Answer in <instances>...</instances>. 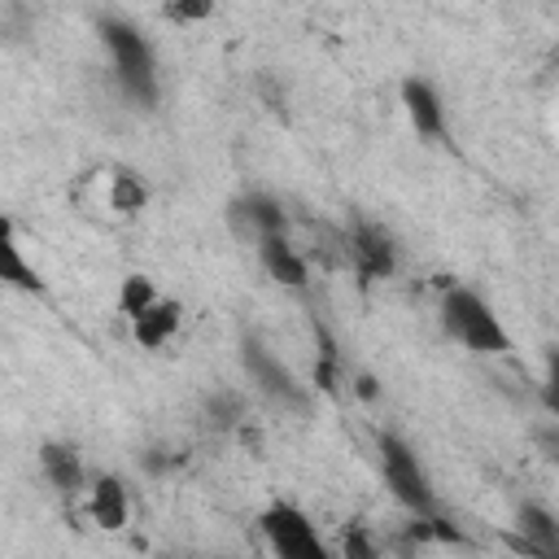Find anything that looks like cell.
I'll return each instance as SVG.
<instances>
[{
	"label": "cell",
	"instance_id": "6da1fadb",
	"mask_svg": "<svg viewBox=\"0 0 559 559\" xmlns=\"http://www.w3.org/2000/svg\"><path fill=\"white\" fill-rule=\"evenodd\" d=\"M100 44L114 57V74H118L122 96L135 109H153L162 83H157V52H153L148 35H140L127 17H100Z\"/></svg>",
	"mask_w": 559,
	"mask_h": 559
},
{
	"label": "cell",
	"instance_id": "7a4b0ae2",
	"mask_svg": "<svg viewBox=\"0 0 559 559\" xmlns=\"http://www.w3.org/2000/svg\"><path fill=\"white\" fill-rule=\"evenodd\" d=\"M441 328L472 354H507L511 349V332L502 328L498 310L467 284H450L441 293Z\"/></svg>",
	"mask_w": 559,
	"mask_h": 559
},
{
	"label": "cell",
	"instance_id": "3957f363",
	"mask_svg": "<svg viewBox=\"0 0 559 559\" xmlns=\"http://www.w3.org/2000/svg\"><path fill=\"white\" fill-rule=\"evenodd\" d=\"M376 454H380V476L393 493L397 507H406L415 520H428L437 515V493H432V480L415 454V445L397 432H380L376 437Z\"/></svg>",
	"mask_w": 559,
	"mask_h": 559
},
{
	"label": "cell",
	"instance_id": "277c9868",
	"mask_svg": "<svg viewBox=\"0 0 559 559\" xmlns=\"http://www.w3.org/2000/svg\"><path fill=\"white\" fill-rule=\"evenodd\" d=\"M258 528L266 537L271 559H332V550L319 537V528L310 524V515L293 502H271L258 515Z\"/></svg>",
	"mask_w": 559,
	"mask_h": 559
},
{
	"label": "cell",
	"instance_id": "5b68a950",
	"mask_svg": "<svg viewBox=\"0 0 559 559\" xmlns=\"http://www.w3.org/2000/svg\"><path fill=\"white\" fill-rule=\"evenodd\" d=\"M345 262L362 280H389L397 271V245L380 223L354 218V227L345 231Z\"/></svg>",
	"mask_w": 559,
	"mask_h": 559
},
{
	"label": "cell",
	"instance_id": "8992f818",
	"mask_svg": "<svg viewBox=\"0 0 559 559\" xmlns=\"http://www.w3.org/2000/svg\"><path fill=\"white\" fill-rule=\"evenodd\" d=\"M240 362H245V371L253 376V384L266 393V397H275V402H284V406H306L310 397H306V384H297V376L258 341V336H245L240 341Z\"/></svg>",
	"mask_w": 559,
	"mask_h": 559
},
{
	"label": "cell",
	"instance_id": "52a82bcc",
	"mask_svg": "<svg viewBox=\"0 0 559 559\" xmlns=\"http://www.w3.org/2000/svg\"><path fill=\"white\" fill-rule=\"evenodd\" d=\"M507 546L528 559H559V515L542 502H520L515 533H507Z\"/></svg>",
	"mask_w": 559,
	"mask_h": 559
},
{
	"label": "cell",
	"instance_id": "ba28073f",
	"mask_svg": "<svg viewBox=\"0 0 559 559\" xmlns=\"http://www.w3.org/2000/svg\"><path fill=\"white\" fill-rule=\"evenodd\" d=\"M402 109H406L411 127L419 131V140H432V144L445 140V105H441V96H437V87L428 79L411 74L402 83Z\"/></svg>",
	"mask_w": 559,
	"mask_h": 559
},
{
	"label": "cell",
	"instance_id": "9c48e42d",
	"mask_svg": "<svg viewBox=\"0 0 559 559\" xmlns=\"http://www.w3.org/2000/svg\"><path fill=\"white\" fill-rule=\"evenodd\" d=\"M231 218L240 227L253 231V240H266V236H288V210L284 201H275L271 192H245L231 201Z\"/></svg>",
	"mask_w": 559,
	"mask_h": 559
},
{
	"label": "cell",
	"instance_id": "30bf717a",
	"mask_svg": "<svg viewBox=\"0 0 559 559\" xmlns=\"http://www.w3.org/2000/svg\"><path fill=\"white\" fill-rule=\"evenodd\" d=\"M87 515L105 533L127 528V520H131V493H127L122 476H96L92 480V489H87Z\"/></svg>",
	"mask_w": 559,
	"mask_h": 559
},
{
	"label": "cell",
	"instance_id": "8fae6325",
	"mask_svg": "<svg viewBox=\"0 0 559 559\" xmlns=\"http://www.w3.org/2000/svg\"><path fill=\"white\" fill-rule=\"evenodd\" d=\"M258 258H262V266L275 284H284V288H306L310 284V266H306V258L297 253V245L288 236L258 240Z\"/></svg>",
	"mask_w": 559,
	"mask_h": 559
},
{
	"label": "cell",
	"instance_id": "7c38bea8",
	"mask_svg": "<svg viewBox=\"0 0 559 559\" xmlns=\"http://www.w3.org/2000/svg\"><path fill=\"white\" fill-rule=\"evenodd\" d=\"M39 472H44V480H48L57 493H79L83 480H87L79 450L66 445V441H44V445H39Z\"/></svg>",
	"mask_w": 559,
	"mask_h": 559
},
{
	"label": "cell",
	"instance_id": "4fadbf2b",
	"mask_svg": "<svg viewBox=\"0 0 559 559\" xmlns=\"http://www.w3.org/2000/svg\"><path fill=\"white\" fill-rule=\"evenodd\" d=\"M175 328H179V301H157V306H148V310L131 323V336H135V345H144V349H162V345L175 336Z\"/></svg>",
	"mask_w": 559,
	"mask_h": 559
},
{
	"label": "cell",
	"instance_id": "5bb4252c",
	"mask_svg": "<svg viewBox=\"0 0 559 559\" xmlns=\"http://www.w3.org/2000/svg\"><path fill=\"white\" fill-rule=\"evenodd\" d=\"M0 253H4V280H9L13 288H22V293H44L39 271L22 258V245H17V231H13V218H4V227H0Z\"/></svg>",
	"mask_w": 559,
	"mask_h": 559
},
{
	"label": "cell",
	"instance_id": "9a60e30c",
	"mask_svg": "<svg viewBox=\"0 0 559 559\" xmlns=\"http://www.w3.org/2000/svg\"><path fill=\"white\" fill-rule=\"evenodd\" d=\"M109 205H114L118 214H140V210L148 205V183H144L135 170L118 166V170L109 175Z\"/></svg>",
	"mask_w": 559,
	"mask_h": 559
},
{
	"label": "cell",
	"instance_id": "2e32d148",
	"mask_svg": "<svg viewBox=\"0 0 559 559\" xmlns=\"http://www.w3.org/2000/svg\"><path fill=\"white\" fill-rule=\"evenodd\" d=\"M157 301H162V297H157V288H153L148 275H127L122 288H118V310H122L131 323H135L148 306H157Z\"/></svg>",
	"mask_w": 559,
	"mask_h": 559
},
{
	"label": "cell",
	"instance_id": "e0dca14e",
	"mask_svg": "<svg viewBox=\"0 0 559 559\" xmlns=\"http://www.w3.org/2000/svg\"><path fill=\"white\" fill-rule=\"evenodd\" d=\"M205 419L214 428H231L245 419V402L236 393H214V397H205Z\"/></svg>",
	"mask_w": 559,
	"mask_h": 559
},
{
	"label": "cell",
	"instance_id": "ac0fdd59",
	"mask_svg": "<svg viewBox=\"0 0 559 559\" xmlns=\"http://www.w3.org/2000/svg\"><path fill=\"white\" fill-rule=\"evenodd\" d=\"M341 559H380L376 555V542H371V533L362 524H349L341 533Z\"/></svg>",
	"mask_w": 559,
	"mask_h": 559
},
{
	"label": "cell",
	"instance_id": "d6986e66",
	"mask_svg": "<svg viewBox=\"0 0 559 559\" xmlns=\"http://www.w3.org/2000/svg\"><path fill=\"white\" fill-rule=\"evenodd\" d=\"M542 406L559 424V349L546 354V380H542Z\"/></svg>",
	"mask_w": 559,
	"mask_h": 559
},
{
	"label": "cell",
	"instance_id": "ffe728a7",
	"mask_svg": "<svg viewBox=\"0 0 559 559\" xmlns=\"http://www.w3.org/2000/svg\"><path fill=\"white\" fill-rule=\"evenodd\" d=\"M162 17H170V22H197V17H210V4H166Z\"/></svg>",
	"mask_w": 559,
	"mask_h": 559
},
{
	"label": "cell",
	"instance_id": "44dd1931",
	"mask_svg": "<svg viewBox=\"0 0 559 559\" xmlns=\"http://www.w3.org/2000/svg\"><path fill=\"white\" fill-rule=\"evenodd\" d=\"M537 441H542L546 459H559V424L555 419H550V432H537Z\"/></svg>",
	"mask_w": 559,
	"mask_h": 559
},
{
	"label": "cell",
	"instance_id": "7402d4cb",
	"mask_svg": "<svg viewBox=\"0 0 559 559\" xmlns=\"http://www.w3.org/2000/svg\"><path fill=\"white\" fill-rule=\"evenodd\" d=\"M358 393H362V397H376V380H371V376H358Z\"/></svg>",
	"mask_w": 559,
	"mask_h": 559
}]
</instances>
